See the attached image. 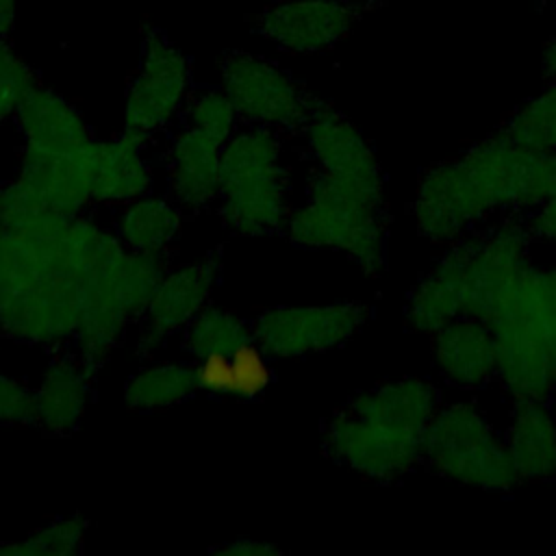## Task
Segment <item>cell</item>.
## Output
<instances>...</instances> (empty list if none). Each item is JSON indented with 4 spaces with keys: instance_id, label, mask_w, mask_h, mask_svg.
<instances>
[{
    "instance_id": "6da1fadb",
    "label": "cell",
    "mask_w": 556,
    "mask_h": 556,
    "mask_svg": "<svg viewBox=\"0 0 556 556\" xmlns=\"http://www.w3.org/2000/svg\"><path fill=\"white\" fill-rule=\"evenodd\" d=\"M124 243L89 213L33 204L0 185V339L30 348H72L109 258Z\"/></svg>"
},
{
    "instance_id": "7a4b0ae2",
    "label": "cell",
    "mask_w": 556,
    "mask_h": 556,
    "mask_svg": "<svg viewBox=\"0 0 556 556\" xmlns=\"http://www.w3.org/2000/svg\"><path fill=\"white\" fill-rule=\"evenodd\" d=\"M311 163L304 202L285 226L291 243L345 254L376 278L387 265L389 208L384 176L363 132L330 102L319 100L295 135Z\"/></svg>"
},
{
    "instance_id": "3957f363",
    "label": "cell",
    "mask_w": 556,
    "mask_h": 556,
    "mask_svg": "<svg viewBox=\"0 0 556 556\" xmlns=\"http://www.w3.org/2000/svg\"><path fill=\"white\" fill-rule=\"evenodd\" d=\"M556 193V152H528L500 132L426 167L410 202L417 235L445 248Z\"/></svg>"
},
{
    "instance_id": "277c9868",
    "label": "cell",
    "mask_w": 556,
    "mask_h": 556,
    "mask_svg": "<svg viewBox=\"0 0 556 556\" xmlns=\"http://www.w3.org/2000/svg\"><path fill=\"white\" fill-rule=\"evenodd\" d=\"M443 404L439 387L404 376L365 389L321 426L324 454L345 469L393 482L424 467L428 426Z\"/></svg>"
},
{
    "instance_id": "5b68a950",
    "label": "cell",
    "mask_w": 556,
    "mask_h": 556,
    "mask_svg": "<svg viewBox=\"0 0 556 556\" xmlns=\"http://www.w3.org/2000/svg\"><path fill=\"white\" fill-rule=\"evenodd\" d=\"M285 137L265 126L241 124L222 148L217 215L239 237L285 232L291 206V169Z\"/></svg>"
},
{
    "instance_id": "8992f818",
    "label": "cell",
    "mask_w": 556,
    "mask_h": 556,
    "mask_svg": "<svg viewBox=\"0 0 556 556\" xmlns=\"http://www.w3.org/2000/svg\"><path fill=\"white\" fill-rule=\"evenodd\" d=\"M424 467L484 491L510 493L521 484L504 434L467 400L443 402L434 413L424 441Z\"/></svg>"
},
{
    "instance_id": "52a82bcc",
    "label": "cell",
    "mask_w": 556,
    "mask_h": 556,
    "mask_svg": "<svg viewBox=\"0 0 556 556\" xmlns=\"http://www.w3.org/2000/svg\"><path fill=\"white\" fill-rule=\"evenodd\" d=\"M191 91L189 56L161 28L148 26L141 37L137 70L124 96L122 132L146 146L169 135L180 122Z\"/></svg>"
},
{
    "instance_id": "ba28073f",
    "label": "cell",
    "mask_w": 556,
    "mask_h": 556,
    "mask_svg": "<svg viewBox=\"0 0 556 556\" xmlns=\"http://www.w3.org/2000/svg\"><path fill=\"white\" fill-rule=\"evenodd\" d=\"M217 65L219 85L230 96L241 124L298 135L319 104L317 96L265 54L226 50Z\"/></svg>"
},
{
    "instance_id": "9c48e42d",
    "label": "cell",
    "mask_w": 556,
    "mask_h": 556,
    "mask_svg": "<svg viewBox=\"0 0 556 556\" xmlns=\"http://www.w3.org/2000/svg\"><path fill=\"white\" fill-rule=\"evenodd\" d=\"M369 319L358 300L328 304H280L263 308L252 321L254 341L271 358H302L341 348Z\"/></svg>"
},
{
    "instance_id": "30bf717a",
    "label": "cell",
    "mask_w": 556,
    "mask_h": 556,
    "mask_svg": "<svg viewBox=\"0 0 556 556\" xmlns=\"http://www.w3.org/2000/svg\"><path fill=\"white\" fill-rule=\"evenodd\" d=\"M219 274L222 261L217 252L165 267L137 324V352L150 356L169 339L182 334L189 321L211 304Z\"/></svg>"
},
{
    "instance_id": "8fae6325",
    "label": "cell",
    "mask_w": 556,
    "mask_h": 556,
    "mask_svg": "<svg viewBox=\"0 0 556 556\" xmlns=\"http://www.w3.org/2000/svg\"><path fill=\"white\" fill-rule=\"evenodd\" d=\"M367 7L345 0H282L254 15V30L287 54H321L341 43Z\"/></svg>"
},
{
    "instance_id": "7c38bea8",
    "label": "cell",
    "mask_w": 556,
    "mask_h": 556,
    "mask_svg": "<svg viewBox=\"0 0 556 556\" xmlns=\"http://www.w3.org/2000/svg\"><path fill=\"white\" fill-rule=\"evenodd\" d=\"M98 369L74 348L50 352L39 384L33 389V426L50 437H67L78 430L93 395Z\"/></svg>"
},
{
    "instance_id": "4fadbf2b",
    "label": "cell",
    "mask_w": 556,
    "mask_h": 556,
    "mask_svg": "<svg viewBox=\"0 0 556 556\" xmlns=\"http://www.w3.org/2000/svg\"><path fill=\"white\" fill-rule=\"evenodd\" d=\"M222 148V141L182 124L167 135L163 150L165 187L182 211L198 213L217 202Z\"/></svg>"
},
{
    "instance_id": "5bb4252c",
    "label": "cell",
    "mask_w": 556,
    "mask_h": 556,
    "mask_svg": "<svg viewBox=\"0 0 556 556\" xmlns=\"http://www.w3.org/2000/svg\"><path fill=\"white\" fill-rule=\"evenodd\" d=\"M467 248L458 239L441 248L432 267L408 291L404 321L410 332L432 334L467 313Z\"/></svg>"
},
{
    "instance_id": "9a60e30c",
    "label": "cell",
    "mask_w": 556,
    "mask_h": 556,
    "mask_svg": "<svg viewBox=\"0 0 556 556\" xmlns=\"http://www.w3.org/2000/svg\"><path fill=\"white\" fill-rule=\"evenodd\" d=\"M489 328H517L556 350V267L532 261L478 317Z\"/></svg>"
},
{
    "instance_id": "2e32d148",
    "label": "cell",
    "mask_w": 556,
    "mask_h": 556,
    "mask_svg": "<svg viewBox=\"0 0 556 556\" xmlns=\"http://www.w3.org/2000/svg\"><path fill=\"white\" fill-rule=\"evenodd\" d=\"M437 374L452 387L476 391L495 382L497 352L491 328L473 317L460 315L430 334Z\"/></svg>"
},
{
    "instance_id": "e0dca14e",
    "label": "cell",
    "mask_w": 556,
    "mask_h": 556,
    "mask_svg": "<svg viewBox=\"0 0 556 556\" xmlns=\"http://www.w3.org/2000/svg\"><path fill=\"white\" fill-rule=\"evenodd\" d=\"M13 124L22 141L20 152H63L93 139L83 113L65 96L41 83H35L24 96Z\"/></svg>"
},
{
    "instance_id": "ac0fdd59",
    "label": "cell",
    "mask_w": 556,
    "mask_h": 556,
    "mask_svg": "<svg viewBox=\"0 0 556 556\" xmlns=\"http://www.w3.org/2000/svg\"><path fill=\"white\" fill-rule=\"evenodd\" d=\"M504 439L521 484L556 478V419L547 402L513 404Z\"/></svg>"
},
{
    "instance_id": "d6986e66",
    "label": "cell",
    "mask_w": 556,
    "mask_h": 556,
    "mask_svg": "<svg viewBox=\"0 0 556 556\" xmlns=\"http://www.w3.org/2000/svg\"><path fill=\"white\" fill-rule=\"evenodd\" d=\"M111 230L132 252L167 256L182 230V208L154 191L115 208Z\"/></svg>"
},
{
    "instance_id": "ffe728a7",
    "label": "cell",
    "mask_w": 556,
    "mask_h": 556,
    "mask_svg": "<svg viewBox=\"0 0 556 556\" xmlns=\"http://www.w3.org/2000/svg\"><path fill=\"white\" fill-rule=\"evenodd\" d=\"M180 345L189 361L208 363L235 361L258 343L254 341L252 321L211 302L182 330Z\"/></svg>"
},
{
    "instance_id": "44dd1931",
    "label": "cell",
    "mask_w": 556,
    "mask_h": 556,
    "mask_svg": "<svg viewBox=\"0 0 556 556\" xmlns=\"http://www.w3.org/2000/svg\"><path fill=\"white\" fill-rule=\"evenodd\" d=\"M200 391V371L193 361H159L139 367L124 384V402L135 413L174 408Z\"/></svg>"
},
{
    "instance_id": "7402d4cb",
    "label": "cell",
    "mask_w": 556,
    "mask_h": 556,
    "mask_svg": "<svg viewBox=\"0 0 556 556\" xmlns=\"http://www.w3.org/2000/svg\"><path fill=\"white\" fill-rule=\"evenodd\" d=\"M510 143L534 152H556V83L519 104L497 128Z\"/></svg>"
},
{
    "instance_id": "603a6c76",
    "label": "cell",
    "mask_w": 556,
    "mask_h": 556,
    "mask_svg": "<svg viewBox=\"0 0 556 556\" xmlns=\"http://www.w3.org/2000/svg\"><path fill=\"white\" fill-rule=\"evenodd\" d=\"M87 539V521L78 515H59L26 536L2 541L0 556H72Z\"/></svg>"
},
{
    "instance_id": "cb8c5ba5",
    "label": "cell",
    "mask_w": 556,
    "mask_h": 556,
    "mask_svg": "<svg viewBox=\"0 0 556 556\" xmlns=\"http://www.w3.org/2000/svg\"><path fill=\"white\" fill-rule=\"evenodd\" d=\"M180 124L226 143L241 126L230 96L219 85L193 87L180 115Z\"/></svg>"
},
{
    "instance_id": "d4e9b609",
    "label": "cell",
    "mask_w": 556,
    "mask_h": 556,
    "mask_svg": "<svg viewBox=\"0 0 556 556\" xmlns=\"http://www.w3.org/2000/svg\"><path fill=\"white\" fill-rule=\"evenodd\" d=\"M39 83L33 67L15 52L9 39H0V124L13 119L20 102Z\"/></svg>"
},
{
    "instance_id": "484cf974",
    "label": "cell",
    "mask_w": 556,
    "mask_h": 556,
    "mask_svg": "<svg viewBox=\"0 0 556 556\" xmlns=\"http://www.w3.org/2000/svg\"><path fill=\"white\" fill-rule=\"evenodd\" d=\"M0 424L33 426V389L4 371H0Z\"/></svg>"
},
{
    "instance_id": "4316f807",
    "label": "cell",
    "mask_w": 556,
    "mask_h": 556,
    "mask_svg": "<svg viewBox=\"0 0 556 556\" xmlns=\"http://www.w3.org/2000/svg\"><path fill=\"white\" fill-rule=\"evenodd\" d=\"M534 241L556 250V193L523 215Z\"/></svg>"
},
{
    "instance_id": "83f0119b",
    "label": "cell",
    "mask_w": 556,
    "mask_h": 556,
    "mask_svg": "<svg viewBox=\"0 0 556 556\" xmlns=\"http://www.w3.org/2000/svg\"><path fill=\"white\" fill-rule=\"evenodd\" d=\"M215 554L224 556H276L280 554L278 545L263 541V539H252V536H235L224 543L213 545Z\"/></svg>"
},
{
    "instance_id": "f1b7e54d",
    "label": "cell",
    "mask_w": 556,
    "mask_h": 556,
    "mask_svg": "<svg viewBox=\"0 0 556 556\" xmlns=\"http://www.w3.org/2000/svg\"><path fill=\"white\" fill-rule=\"evenodd\" d=\"M541 67H543L545 80L547 83H556V30H554V35L547 39V43L543 48Z\"/></svg>"
},
{
    "instance_id": "f546056e",
    "label": "cell",
    "mask_w": 556,
    "mask_h": 556,
    "mask_svg": "<svg viewBox=\"0 0 556 556\" xmlns=\"http://www.w3.org/2000/svg\"><path fill=\"white\" fill-rule=\"evenodd\" d=\"M15 24V0H0V39H9Z\"/></svg>"
}]
</instances>
